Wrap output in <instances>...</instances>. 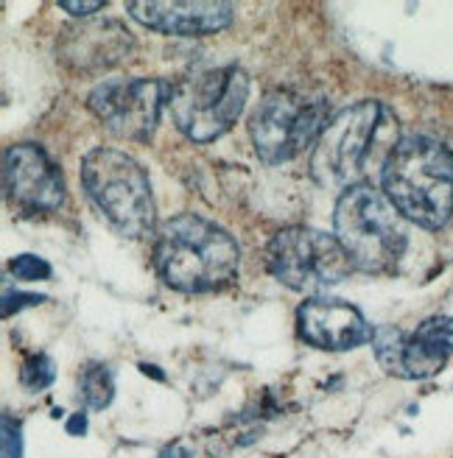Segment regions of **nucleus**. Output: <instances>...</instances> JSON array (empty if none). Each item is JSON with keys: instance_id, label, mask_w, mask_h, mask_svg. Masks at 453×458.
Instances as JSON below:
<instances>
[{"instance_id": "nucleus-22", "label": "nucleus", "mask_w": 453, "mask_h": 458, "mask_svg": "<svg viewBox=\"0 0 453 458\" xmlns=\"http://www.w3.org/2000/svg\"><path fill=\"white\" fill-rule=\"evenodd\" d=\"M188 455H191L188 447H183V445H171V447H166L157 458H188Z\"/></svg>"}, {"instance_id": "nucleus-15", "label": "nucleus", "mask_w": 453, "mask_h": 458, "mask_svg": "<svg viewBox=\"0 0 453 458\" xmlns=\"http://www.w3.org/2000/svg\"><path fill=\"white\" fill-rule=\"evenodd\" d=\"M79 394L90 411H104L115 397V377L104 363H87L79 377Z\"/></svg>"}, {"instance_id": "nucleus-17", "label": "nucleus", "mask_w": 453, "mask_h": 458, "mask_svg": "<svg viewBox=\"0 0 453 458\" xmlns=\"http://www.w3.org/2000/svg\"><path fill=\"white\" fill-rule=\"evenodd\" d=\"M9 271L14 274V280H22V283H37V280L51 277V266L37 255H17L9 263Z\"/></svg>"}, {"instance_id": "nucleus-2", "label": "nucleus", "mask_w": 453, "mask_h": 458, "mask_svg": "<svg viewBox=\"0 0 453 458\" xmlns=\"http://www.w3.org/2000/svg\"><path fill=\"white\" fill-rule=\"evenodd\" d=\"M238 243L201 216H176L157 233L154 263L160 277L185 293H210L238 280Z\"/></svg>"}, {"instance_id": "nucleus-5", "label": "nucleus", "mask_w": 453, "mask_h": 458, "mask_svg": "<svg viewBox=\"0 0 453 458\" xmlns=\"http://www.w3.org/2000/svg\"><path fill=\"white\" fill-rule=\"evenodd\" d=\"M249 79L238 64L196 71L171 87V114L176 129L193 143H210L230 129L246 104Z\"/></svg>"}, {"instance_id": "nucleus-12", "label": "nucleus", "mask_w": 453, "mask_h": 458, "mask_svg": "<svg viewBox=\"0 0 453 458\" xmlns=\"http://www.w3.org/2000/svg\"><path fill=\"white\" fill-rule=\"evenodd\" d=\"M297 325L308 344L328 352H347L375 338L367 318L350 302L313 296L297 310Z\"/></svg>"}, {"instance_id": "nucleus-18", "label": "nucleus", "mask_w": 453, "mask_h": 458, "mask_svg": "<svg viewBox=\"0 0 453 458\" xmlns=\"http://www.w3.org/2000/svg\"><path fill=\"white\" fill-rule=\"evenodd\" d=\"M0 439H4V458H26L22 455V428L9 414L4 417V425H0Z\"/></svg>"}, {"instance_id": "nucleus-19", "label": "nucleus", "mask_w": 453, "mask_h": 458, "mask_svg": "<svg viewBox=\"0 0 453 458\" xmlns=\"http://www.w3.org/2000/svg\"><path fill=\"white\" fill-rule=\"evenodd\" d=\"M45 302V296L42 293H22V291H6L4 293V316H9L12 310H22L26 305H39Z\"/></svg>"}, {"instance_id": "nucleus-14", "label": "nucleus", "mask_w": 453, "mask_h": 458, "mask_svg": "<svg viewBox=\"0 0 453 458\" xmlns=\"http://www.w3.org/2000/svg\"><path fill=\"white\" fill-rule=\"evenodd\" d=\"M132 37L115 22H90L81 31L67 39V59L84 71H98V67L118 64L129 54Z\"/></svg>"}, {"instance_id": "nucleus-20", "label": "nucleus", "mask_w": 453, "mask_h": 458, "mask_svg": "<svg viewBox=\"0 0 453 458\" xmlns=\"http://www.w3.org/2000/svg\"><path fill=\"white\" fill-rule=\"evenodd\" d=\"M59 9L71 12V14H76V17H87V14L101 12V9H104V4H98V0H96V4H73V0H62Z\"/></svg>"}, {"instance_id": "nucleus-11", "label": "nucleus", "mask_w": 453, "mask_h": 458, "mask_svg": "<svg viewBox=\"0 0 453 458\" xmlns=\"http://www.w3.org/2000/svg\"><path fill=\"white\" fill-rule=\"evenodd\" d=\"M4 191L12 204L29 213H48L64 201L62 171L39 146H12L4 154Z\"/></svg>"}, {"instance_id": "nucleus-8", "label": "nucleus", "mask_w": 453, "mask_h": 458, "mask_svg": "<svg viewBox=\"0 0 453 458\" xmlns=\"http://www.w3.org/2000/svg\"><path fill=\"white\" fill-rule=\"evenodd\" d=\"M383 118L387 109L378 101H364L338 112L316 140L311 159L313 176L328 188H355L364 176L370 146L375 143Z\"/></svg>"}, {"instance_id": "nucleus-10", "label": "nucleus", "mask_w": 453, "mask_h": 458, "mask_svg": "<svg viewBox=\"0 0 453 458\" xmlns=\"http://www.w3.org/2000/svg\"><path fill=\"white\" fill-rule=\"evenodd\" d=\"M171 89L154 79H132V81H107L90 93V109L96 118L124 140L146 143L160 121L163 104Z\"/></svg>"}, {"instance_id": "nucleus-13", "label": "nucleus", "mask_w": 453, "mask_h": 458, "mask_svg": "<svg viewBox=\"0 0 453 458\" xmlns=\"http://www.w3.org/2000/svg\"><path fill=\"white\" fill-rule=\"evenodd\" d=\"M129 14L143 22V26L176 34V37H193V34H213L233 22V6L221 0H208V4H191V0H146V4H129Z\"/></svg>"}, {"instance_id": "nucleus-3", "label": "nucleus", "mask_w": 453, "mask_h": 458, "mask_svg": "<svg viewBox=\"0 0 453 458\" xmlns=\"http://www.w3.org/2000/svg\"><path fill=\"white\" fill-rule=\"evenodd\" d=\"M333 226L336 241L347 251L350 263L370 274L392 271L409 246V229L403 216L372 185H355L342 193Z\"/></svg>"}, {"instance_id": "nucleus-7", "label": "nucleus", "mask_w": 453, "mask_h": 458, "mask_svg": "<svg viewBox=\"0 0 453 458\" xmlns=\"http://www.w3.org/2000/svg\"><path fill=\"white\" fill-rule=\"evenodd\" d=\"M266 266L291 291H322L350 274V258L333 235L311 226H288L269 241Z\"/></svg>"}, {"instance_id": "nucleus-16", "label": "nucleus", "mask_w": 453, "mask_h": 458, "mask_svg": "<svg viewBox=\"0 0 453 458\" xmlns=\"http://www.w3.org/2000/svg\"><path fill=\"white\" fill-rule=\"evenodd\" d=\"M56 377V366L48 355H31L26 363H22V369H20V380L22 386L29 388V392H45Z\"/></svg>"}, {"instance_id": "nucleus-4", "label": "nucleus", "mask_w": 453, "mask_h": 458, "mask_svg": "<svg viewBox=\"0 0 453 458\" xmlns=\"http://www.w3.org/2000/svg\"><path fill=\"white\" fill-rule=\"evenodd\" d=\"M81 182L104 218L126 238H146L154 226V199L146 171L115 148H93L81 163Z\"/></svg>"}, {"instance_id": "nucleus-21", "label": "nucleus", "mask_w": 453, "mask_h": 458, "mask_svg": "<svg viewBox=\"0 0 453 458\" xmlns=\"http://www.w3.org/2000/svg\"><path fill=\"white\" fill-rule=\"evenodd\" d=\"M67 433H71V437H84V433H87V417L73 414L71 420H67Z\"/></svg>"}, {"instance_id": "nucleus-6", "label": "nucleus", "mask_w": 453, "mask_h": 458, "mask_svg": "<svg viewBox=\"0 0 453 458\" xmlns=\"http://www.w3.org/2000/svg\"><path fill=\"white\" fill-rule=\"evenodd\" d=\"M330 101L300 87H280L269 93L249 121L255 151L263 163H288L325 131Z\"/></svg>"}, {"instance_id": "nucleus-1", "label": "nucleus", "mask_w": 453, "mask_h": 458, "mask_svg": "<svg viewBox=\"0 0 453 458\" xmlns=\"http://www.w3.org/2000/svg\"><path fill=\"white\" fill-rule=\"evenodd\" d=\"M383 191L403 218L440 229L453 213V157L432 134H406L383 163Z\"/></svg>"}, {"instance_id": "nucleus-9", "label": "nucleus", "mask_w": 453, "mask_h": 458, "mask_svg": "<svg viewBox=\"0 0 453 458\" xmlns=\"http://www.w3.org/2000/svg\"><path fill=\"white\" fill-rule=\"evenodd\" d=\"M375 358L392 377L425 380L434 377L453 355V316H432L415 335L397 327L375 330Z\"/></svg>"}]
</instances>
